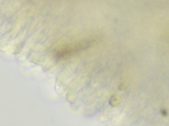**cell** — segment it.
<instances>
[{
    "label": "cell",
    "mask_w": 169,
    "mask_h": 126,
    "mask_svg": "<svg viewBox=\"0 0 169 126\" xmlns=\"http://www.w3.org/2000/svg\"><path fill=\"white\" fill-rule=\"evenodd\" d=\"M94 42L92 39H86L69 43L59 49L56 56L59 59L66 58L78 51L88 48Z\"/></svg>",
    "instance_id": "1"
},
{
    "label": "cell",
    "mask_w": 169,
    "mask_h": 126,
    "mask_svg": "<svg viewBox=\"0 0 169 126\" xmlns=\"http://www.w3.org/2000/svg\"><path fill=\"white\" fill-rule=\"evenodd\" d=\"M24 35V34L22 33L16 39L13 40L10 42L8 46L9 48L10 51H13L15 50L16 48V46L23 40Z\"/></svg>",
    "instance_id": "2"
},
{
    "label": "cell",
    "mask_w": 169,
    "mask_h": 126,
    "mask_svg": "<svg viewBox=\"0 0 169 126\" xmlns=\"http://www.w3.org/2000/svg\"><path fill=\"white\" fill-rule=\"evenodd\" d=\"M162 115H163L164 116H167V111H165V110H162Z\"/></svg>",
    "instance_id": "3"
}]
</instances>
